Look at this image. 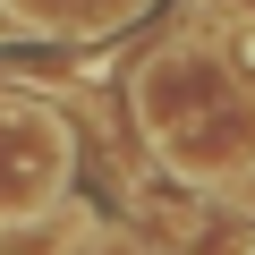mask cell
Listing matches in <instances>:
<instances>
[{
	"instance_id": "1",
	"label": "cell",
	"mask_w": 255,
	"mask_h": 255,
	"mask_svg": "<svg viewBox=\"0 0 255 255\" xmlns=\"http://www.w3.org/2000/svg\"><path fill=\"white\" fill-rule=\"evenodd\" d=\"M136 119L179 179H238L255 162V85L196 43H162L136 68Z\"/></svg>"
},
{
	"instance_id": "2",
	"label": "cell",
	"mask_w": 255,
	"mask_h": 255,
	"mask_svg": "<svg viewBox=\"0 0 255 255\" xmlns=\"http://www.w3.org/2000/svg\"><path fill=\"white\" fill-rule=\"evenodd\" d=\"M68 196V128L34 94H0V221H43Z\"/></svg>"
},
{
	"instance_id": "3",
	"label": "cell",
	"mask_w": 255,
	"mask_h": 255,
	"mask_svg": "<svg viewBox=\"0 0 255 255\" xmlns=\"http://www.w3.org/2000/svg\"><path fill=\"white\" fill-rule=\"evenodd\" d=\"M60 255H145L128 230H111V221H85V230H68L60 238Z\"/></svg>"
},
{
	"instance_id": "4",
	"label": "cell",
	"mask_w": 255,
	"mask_h": 255,
	"mask_svg": "<svg viewBox=\"0 0 255 255\" xmlns=\"http://www.w3.org/2000/svg\"><path fill=\"white\" fill-rule=\"evenodd\" d=\"M213 43H221V60H230V68H238V77L255 85V17H230V26H221Z\"/></svg>"
}]
</instances>
